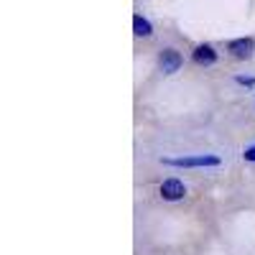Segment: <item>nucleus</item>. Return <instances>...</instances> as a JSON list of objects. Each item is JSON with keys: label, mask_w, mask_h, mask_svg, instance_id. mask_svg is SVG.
I'll return each instance as SVG.
<instances>
[{"label": "nucleus", "mask_w": 255, "mask_h": 255, "mask_svg": "<svg viewBox=\"0 0 255 255\" xmlns=\"http://www.w3.org/2000/svg\"><path fill=\"white\" fill-rule=\"evenodd\" d=\"M133 31H135V36H151L153 33V26L148 23L143 15H135L133 18Z\"/></svg>", "instance_id": "nucleus-6"}, {"label": "nucleus", "mask_w": 255, "mask_h": 255, "mask_svg": "<svg viewBox=\"0 0 255 255\" xmlns=\"http://www.w3.org/2000/svg\"><path fill=\"white\" fill-rule=\"evenodd\" d=\"M186 194V186L179 181V179H166L163 184H161V197L166 199V202H176V199H181Z\"/></svg>", "instance_id": "nucleus-3"}, {"label": "nucleus", "mask_w": 255, "mask_h": 255, "mask_svg": "<svg viewBox=\"0 0 255 255\" xmlns=\"http://www.w3.org/2000/svg\"><path fill=\"white\" fill-rule=\"evenodd\" d=\"M243 156H245V161H255V145H253V148H245Z\"/></svg>", "instance_id": "nucleus-7"}, {"label": "nucleus", "mask_w": 255, "mask_h": 255, "mask_svg": "<svg viewBox=\"0 0 255 255\" xmlns=\"http://www.w3.org/2000/svg\"><path fill=\"white\" fill-rule=\"evenodd\" d=\"M163 163L168 166H179V168H194V166H220L217 156H186V158H166Z\"/></svg>", "instance_id": "nucleus-1"}, {"label": "nucleus", "mask_w": 255, "mask_h": 255, "mask_svg": "<svg viewBox=\"0 0 255 255\" xmlns=\"http://www.w3.org/2000/svg\"><path fill=\"white\" fill-rule=\"evenodd\" d=\"M238 82H240V84H248V87H253V84H255L253 77H238Z\"/></svg>", "instance_id": "nucleus-8"}, {"label": "nucleus", "mask_w": 255, "mask_h": 255, "mask_svg": "<svg viewBox=\"0 0 255 255\" xmlns=\"http://www.w3.org/2000/svg\"><path fill=\"white\" fill-rule=\"evenodd\" d=\"M194 61L197 64H204V67H207V64H215L217 61V51L212 49L209 44H202V46L194 49Z\"/></svg>", "instance_id": "nucleus-5"}, {"label": "nucleus", "mask_w": 255, "mask_h": 255, "mask_svg": "<svg viewBox=\"0 0 255 255\" xmlns=\"http://www.w3.org/2000/svg\"><path fill=\"white\" fill-rule=\"evenodd\" d=\"M181 64H184V59H181V54H179L176 49H163L161 56H158V67H161L163 74H174V72H179V69H181Z\"/></svg>", "instance_id": "nucleus-2"}, {"label": "nucleus", "mask_w": 255, "mask_h": 255, "mask_svg": "<svg viewBox=\"0 0 255 255\" xmlns=\"http://www.w3.org/2000/svg\"><path fill=\"white\" fill-rule=\"evenodd\" d=\"M227 49L235 59H250L255 51V44H253V38H238V41H230Z\"/></svg>", "instance_id": "nucleus-4"}]
</instances>
